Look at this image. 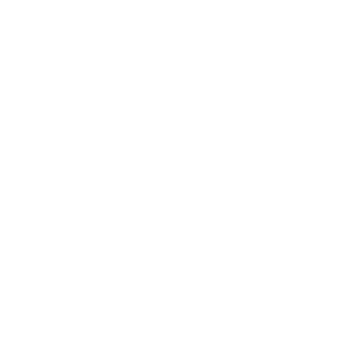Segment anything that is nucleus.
Wrapping results in <instances>:
<instances>
[]
</instances>
